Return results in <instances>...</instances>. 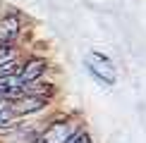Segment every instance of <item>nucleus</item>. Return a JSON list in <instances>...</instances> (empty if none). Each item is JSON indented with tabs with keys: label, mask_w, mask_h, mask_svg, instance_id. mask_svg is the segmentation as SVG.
I'll list each match as a JSON object with an SVG mask.
<instances>
[{
	"label": "nucleus",
	"mask_w": 146,
	"mask_h": 143,
	"mask_svg": "<svg viewBox=\"0 0 146 143\" xmlns=\"http://www.w3.org/2000/svg\"><path fill=\"white\" fill-rule=\"evenodd\" d=\"M86 69L91 74L96 76L101 83H106V86H113L115 81H117V69H115L113 60L106 55V52H98V50H91L86 52Z\"/></svg>",
	"instance_id": "1"
},
{
	"label": "nucleus",
	"mask_w": 146,
	"mask_h": 143,
	"mask_svg": "<svg viewBox=\"0 0 146 143\" xmlns=\"http://www.w3.org/2000/svg\"><path fill=\"white\" fill-rule=\"evenodd\" d=\"M74 134H77V124L74 122H58V124H50V127L38 136L36 143H65Z\"/></svg>",
	"instance_id": "2"
},
{
	"label": "nucleus",
	"mask_w": 146,
	"mask_h": 143,
	"mask_svg": "<svg viewBox=\"0 0 146 143\" xmlns=\"http://www.w3.org/2000/svg\"><path fill=\"white\" fill-rule=\"evenodd\" d=\"M19 33V19L17 17H5L0 22V43H12Z\"/></svg>",
	"instance_id": "3"
},
{
	"label": "nucleus",
	"mask_w": 146,
	"mask_h": 143,
	"mask_svg": "<svg viewBox=\"0 0 146 143\" xmlns=\"http://www.w3.org/2000/svg\"><path fill=\"white\" fill-rule=\"evenodd\" d=\"M43 72H46V62H43V60H31V62H27V64L22 67L19 76L24 79V83H31V81L38 79Z\"/></svg>",
	"instance_id": "4"
},
{
	"label": "nucleus",
	"mask_w": 146,
	"mask_h": 143,
	"mask_svg": "<svg viewBox=\"0 0 146 143\" xmlns=\"http://www.w3.org/2000/svg\"><path fill=\"white\" fill-rule=\"evenodd\" d=\"M43 107V100L41 98H22L19 103H15V107L12 110L17 112V115H27V112H36Z\"/></svg>",
	"instance_id": "5"
},
{
	"label": "nucleus",
	"mask_w": 146,
	"mask_h": 143,
	"mask_svg": "<svg viewBox=\"0 0 146 143\" xmlns=\"http://www.w3.org/2000/svg\"><path fill=\"white\" fill-rule=\"evenodd\" d=\"M15 117H17V112L12 110V107L0 105V129H10L12 124H15Z\"/></svg>",
	"instance_id": "6"
},
{
	"label": "nucleus",
	"mask_w": 146,
	"mask_h": 143,
	"mask_svg": "<svg viewBox=\"0 0 146 143\" xmlns=\"http://www.w3.org/2000/svg\"><path fill=\"white\" fill-rule=\"evenodd\" d=\"M65 143H91L89 138V134H84V131H79V134H74L70 141H65Z\"/></svg>",
	"instance_id": "7"
}]
</instances>
